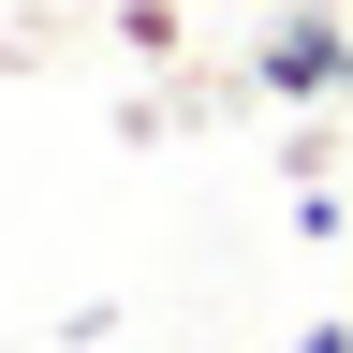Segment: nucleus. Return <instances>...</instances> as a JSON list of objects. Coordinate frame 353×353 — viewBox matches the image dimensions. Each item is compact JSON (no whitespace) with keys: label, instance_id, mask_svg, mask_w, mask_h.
<instances>
[{"label":"nucleus","instance_id":"f257e3e1","mask_svg":"<svg viewBox=\"0 0 353 353\" xmlns=\"http://www.w3.org/2000/svg\"><path fill=\"white\" fill-rule=\"evenodd\" d=\"M236 59H250L265 103H353V15H339V0H280Z\"/></svg>","mask_w":353,"mask_h":353},{"label":"nucleus","instance_id":"7ed1b4c3","mask_svg":"<svg viewBox=\"0 0 353 353\" xmlns=\"http://www.w3.org/2000/svg\"><path fill=\"white\" fill-rule=\"evenodd\" d=\"M280 353H353V324H339V309H324V324H294Z\"/></svg>","mask_w":353,"mask_h":353},{"label":"nucleus","instance_id":"f03ea898","mask_svg":"<svg viewBox=\"0 0 353 353\" xmlns=\"http://www.w3.org/2000/svg\"><path fill=\"white\" fill-rule=\"evenodd\" d=\"M118 44L132 59H176V0H118Z\"/></svg>","mask_w":353,"mask_h":353}]
</instances>
